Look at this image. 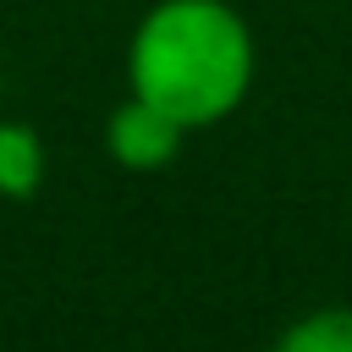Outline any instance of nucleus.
<instances>
[{"label": "nucleus", "instance_id": "nucleus-1", "mask_svg": "<svg viewBox=\"0 0 352 352\" xmlns=\"http://www.w3.org/2000/svg\"><path fill=\"white\" fill-rule=\"evenodd\" d=\"M253 28L231 0H154L126 38V94L187 132L226 121L253 88Z\"/></svg>", "mask_w": 352, "mask_h": 352}, {"label": "nucleus", "instance_id": "nucleus-2", "mask_svg": "<svg viewBox=\"0 0 352 352\" xmlns=\"http://www.w3.org/2000/svg\"><path fill=\"white\" fill-rule=\"evenodd\" d=\"M182 143H187V126L170 121L160 104H148V99H138V94H126V99L110 110V121H104V148H110V160H116L121 170H138V176L165 170V165L182 154Z\"/></svg>", "mask_w": 352, "mask_h": 352}, {"label": "nucleus", "instance_id": "nucleus-3", "mask_svg": "<svg viewBox=\"0 0 352 352\" xmlns=\"http://www.w3.org/2000/svg\"><path fill=\"white\" fill-rule=\"evenodd\" d=\"M44 138L28 121H0V198L28 204L44 187Z\"/></svg>", "mask_w": 352, "mask_h": 352}, {"label": "nucleus", "instance_id": "nucleus-4", "mask_svg": "<svg viewBox=\"0 0 352 352\" xmlns=\"http://www.w3.org/2000/svg\"><path fill=\"white\" fill-rule=\"evenodd\" d=\"M270 352H352V302L308 308L270 341Z\"/></svg>", "mask_w": 352, "mask_h": 352}]
</instances>
